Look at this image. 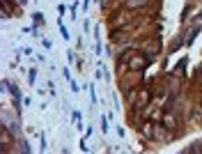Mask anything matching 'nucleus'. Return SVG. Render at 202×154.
Returning a JSON list of instances; mask_svg holds the SVG:
<instances>
[{"label":"nucleus","instance_id":"nucleus-1","mask_svg":"<svg viewBox=\"0 0 202 154\" xmlns=\"http://www.w3.org/2000/svg\"><path fill=\"white\" fill-rule=\"evenodd\" d=\"M147 0H129L126 2V7H138V5H145Z\"/></svg>","mask_w":202,"mask_h":154},{"label":"nucleus","instance_id":"nucleus-2","mask_svg":"<svg viewBox=\"0 0 202 154\" xmlns=\"http://www.w3.org/2000/svg\"><path fill=\"white\" fill-rule=\"evenodd\" d=\"M101 129H104V131H108V122H106V117H101Z\"/></svg>","mask_w":202,"mask_h":154}]
</instances>
